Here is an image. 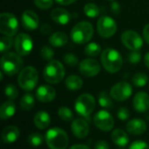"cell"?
Listing matches in <instances>:
<instances>
[{"mask_svg":"<svg viewBox=\"0 0 149 149\" xmlns=\"http://www.w3.org/2000/svg\"><path fill=\"white\" fill-rule=\"evenodd\" d=\"M44 137L39 133H32L28 137V143L32 147H38L42 144Z\"/></svg>","mask_w":149,"mask_h":149,"instance_id":"cell-33","label":"cell"},{"mask_svg":"<svg viewBox=\"0 0 149 149\" xmlns=\"http://www.w3.org/2000/svg\"><path fill=\"white\" fill-rule=\"evenodd\" d=\"M52 19L61 25L67 24L71 20V14L68 10L63 8H55L51 12Z\"/></svg>","mask_w":149,"mask_h":149,"instance_id":"cell-20","label":"cell"},{"mask_svg":"<svg viewBox=\"0 0 149 149\" xmlns=\"http://www.w3.org/2000/svg\"><path fill=\"white\" fill-rule=\"evenodd\" d=\"M84 12L88 17H97L100 15V8L93 3H88L84 6Z\"/></svg>","mask_w":149,"mask_h":149,"instance_id":"cell-29","label":"cell"},{"mask_svg":"<svg viewBox=\"0 0 149 149\" xmlns=\"http://www.w3.org/2000/svg\"><path fill=\"white\" fill-rule=\"evenodd\" d=\"M80 73L87 78L94 77L100 72V63L93 58H86L82 60L79 65Z\"/></svg>","mask_w":149,"mask_h":149,"instance_id":"cell-14","label":"cell"},{"mask_svg":"<svg viewBox=\"0 0 149 149\" xmlns=\"http://www.w3.org/2000/svg\"><path fill=\"white\" fill-rule=\"evenodd\" d=\"M134 107L138 113H145L149 109V95L145 92H139L134 98Z\"/></svg>","mask_w":149,"mask_h":149,"instance_id":"cell-19","label":"cell"},{"mask_svg":"<svg viewBox=\"0 0 149 149\" xmlns=\"http://www.w3.org/2000/svg\"><path fill=\"white\" fill-rule=\"evenodd\" d=\"M40 55L43 59H45L46 61H52V59L54 56V51L51 47L45 45L41 48Z\"/></svg>","mask_w":149,"mask_h":149,"instance_id":"cell-36","label":"cell"},{"mask_svg":"<svg viewBox=\"0 0 149 149\" xmlns=\"http://www.w3.org/2000/svg\"><path fill=\"white\" fill-rule=\"evenodd\" d=\"M65 74V70L61 62L58 60L50 61L45 67L43 72V77L45 80L49 84L60 83Z\"/></svg>","mask_w":149,"mask_h":149,"instance_id":"cell-5","label":"cell"},{"mask_svg":"<svg viewBox=\"0 0 149 149\" xmlns=\"http://www.w3.org/2000/svg\"><path fill=\"white\" fill-rule=\"evenodd\" d=\"M83 86V80L77 75H70L65 79V86L71 91L79 90Z\"/></svg>","mask_w":149,"mask_h":149,"instance_id":"cell-26","label":"cell"},{"mask_svg":"<svg viewBox=\"0 0 149 149\" xmlns=\"http://www.w3.org/2000/svg\"><path fill=\"white\" fill-rule=\"evenodd\" d=\"M143 36L145 40L147 41V43L149 45V24L147 25H145L144 30H143Z\"/></svg>","mask_w":149,"mask_h":149,"instance_id":"cell-45","label":"cell"},{"mask_svg":"<svg viewBox=\"0 0 149 149\" xmlns=\"http://www.w3.org/2000/svg\"><path fill=\"white\" fill-rule=\"evenodd\" d=\"M35 5L42 10H48L53 5V0H34Z\"/></svg>","mask_w":149,"mask_h":149,"instance_id":"cell-38","label":"cell"},{"mask_svg":"<svg viewBox=\"0 0 149 149\" xmlns=\"http://www.w3.org/2000/svg\"><path fill=\"white\" fill-rule=\"evenodd\" d=\"M16 113V106L15 103L9 100L3 102L0 107V118L2 120H8L11 118Z\"/></svg>","mask_w":149,"mask_h":149,"instance_id":"cell-24","label":"cell"},{"mask_svg":"<svg viewBox=\"0 0 149 149\" xmlns=\"http://www.w3.org/2000/svg\"><path fill=\"white\" fill-rule=\"evenodd\" d=\"M96 106L95 99L89 93H84L78 97L75 101V111L82 117H88L93 112Z\"/></svg>","mask_w":149,"mask_h":149,"instance_id":"cell-7","label":"cell"},{"mask_svg":"<svg viewBox=\"0 0 149 149\" xmlns=\"http://www.w3.org/2000/svg\"><path fill=\"white\" fill-rule=\"evenodd\" d=\"M69 149H90L89 147L83 145V144H77V145H73L72 147H71Z\"/></svg>","mask_w":149,"mask_h":149,"instance_id":"cell-47","label":"cell"},{"mask_svg":"<svg viewBox=\"0 0 149 149\" xmlns=\"http://www.w3.org/2000/svg\"><path fill=\"white\" fill-rule=\"evenodd\" d=\"M36 98L43 103L51 102L56 98V91L52 86L47 85L40 86L36 91Z\"/></svg>","mask_w":149,"mask_h":149,"instance_id":"cell-16","label":"cell"},{"mask_svg":"<svg viewBox=\"0 0 149 149\" xmlns=\"http://www.w3.org/2000/svg\"><path fill=\"white\" fill-rule=\"evenodd\" d=\"M45 142L50 149H66L69 138L65 131L59 127H52L45 134Z\"/></svg>","mask_w":149,"mask_h":149,"instance_id":"cell-2","label":"cell"},{"mask_svg":"<svg viewBox=\"0 0 149 149\" xmlns=\"http://www.w3.org/2000/svg\"><path fill=\"white\" fill-rule=\"evenodd\" d=\"M20 132L19 129L15 126H8L6 127L1 134L2 141L6 144L14 143L19 137Z\"/></svg>","mask_w":149,"mask_h":149,"instance_id":"cell-21","label":"cell"},{"mask_svg":"<svg viewBox=\"0 0 149 149\" xmlns=\"http://www.w3.org/2000/svg\"><path fill=\"white\" fill-rule=\"evenodd\" d=\"M76 0H56V2L61 5H69L75 2Z\"/></svg>","mask_w":149,"mask_h":149,"instance_id":"cell-46","label":"cell"},{"mask_svg":"<svg viewBox=\"0 0 149 149\" xmlns=\"http://www.w3.org/2000/svg\"><path fill=\"white\" fill-rule=\"evenodd\" d=\"M97 31L100 37L104 38H111L117 31V24L115 20L111 17L103 16L98 20Z\"/></svg>","mask_w":149,"mask_h":149,"instance_id":"cell-9","label":"cell"},{"mask_svg":"<svg viewBox=\"0 0 149 149\" xmlns=\"http://www.w3.org/2000/svg\"><path fill=\"white\" fill-rule=\"evenodd\" d=\"M89 125L82 119H76L72 122V131L74 136L79 139L86 138L89 134Z\"/></svg>","mask_w":149,"mask_h":149,"instance_id":"cell-17","label":"cell"},{"mask_svg":"<svg viewBox=\"0 0 149 149\" xmlns=\"http://www.w3.org/2000/svg\"><path fill=\"white\" fill-rule=\"evenodd\" d=\"M65 63L69 66H75L79 64V58L78 57L73 53H67L64 57Z\"/></svg>","mask_w":149,"mask_h":149,"instance_id":"cell-37","label":"cell"},{"mask_svg":"<svg viewBox=\"0 0 149 149\" xmlns=\"http://www.w3.org/2000/svg\"><path fill=\"white\" fill-rule=\"evenodd\" d=\"M94 149H109V145L105 141H99L95 143Z\"/></svg>","mask_w":149,"mask_h":149,"instance_id":"cell-43","label":"cell"},{"mask_svg":"<svg viewBox=\"0 0 149 149\" xmlns=\"http://www.w3.org/2000/svg\"><path fill=\"white\" fill-rule=\"evenodd\" d=\"M24 61L21 56L16 52H7L1 58V69L3 73L8 76H13L17 73L22 66Z\"/></svg>","mask_w":149,"mask_h":149,"instance_id":"cell-4","label":"cell"},{"mask_svg":"<svg viewBox=\"0 0 149 149\" xmlns=\"http://www.w3.org/2000/svg\"><path fill=\"white\" fill-rule=\"evenodd\" d=\"M35 105V100L34 96L31 93H25L20 100L19 106L22 110L24 111H29L33 108Z\"/></svg>","mask_w":149,"mask_h":149,"instance_id":"cell-27","label":"cell"},{"mask_svg":"<svg viewBox=\"0 0 149 149\" xmlns=\"http://www.w3.org/2000/svg\"><path fill=\"white\" fill-rule=\"evenodd\" d=\"M40 31L44 35H48L52 32V27L48 24H43L40 27Z\"/></svg>","mask_w":149,"mask_h":149,"instance_id":"cell-44","label":"cell"},{"mask_svg":"<svg viewBox=\"0 0 149 149\" xmlns=\"http://www.w3.org/2000/svg\"><path fill=\"white\" fill-rule=\"evenodd\" d=\"M18 21L10 12H3L0 15V31L5 36L13 37L18 31Z\"/></svg>","mask_w":149,"mask_h":149,"instance_id":"cell-8","label":"cell"},{"mask_svg":"<svg viewBox=\"0 0 149 149\" xmlns=\"http://www.w3.org/2000/svg\"><path fill=\"white\" fill-rule=\"evenodd\" d=\"M101 63L104 68L110 73L119 72L123 65V58L121 54L113 48H107L101 53Z\"/></svg>","mask_w":149,"mask_h":149,"instance_id":"cell-1","label":"cell"},{"mask_svg":"<svg viewBox=\"0 0 149 149\" xmlns=\"http://www.w3.org/2000/svg\"><path fill=\"white\" fill-rule=\"evenodd\" d=\"M33 123H34L35 127H38V129H41V130L46 129L51 124L50 114L45 111H39L34 116Z\"/></svg>","mask_w":149,"mask_h":149,"instance_id":"cell-22","label":"cell"},{"mask_svg":"<svg viewBox=\"0 0 149 149\" xmlns=\"http://www.w3.org/2000/svg\"><path fill=\"white\" fill-rule=\"evenodd\" d=\"M4 93L10 100H16L18 96V90L13 84H8L4 88Z\"/></svg>","mask_w":149,"mask_h":149,"instance_id":"cell-34","label":"cell"},{"mask_svg":"<svg viewBox=\"0 0 149 149\" xmlns=\"http://www.w3.org/2000/svg\"><path fill=\"white\" fill-rule=\"evenodd\" d=\"M93 36V24L87 21H81L76 24L71 31L72 40L79 45L89 42Z\"/></svg>","mask_w":149,"mask_h":149,"instance_id":"cell-3","label":"cell"},{"mask_svg":"<svg viewBox=\"0 0 149 149\" xmlns=\"http://www.w3.org/2000/svg\"><path fill=\"white\" fill-rule=\"evenodd\" d=\"M111 10L113 13V15H118L120 12V5L119 3L113 1L111 3Z\"/></svg>","mask_w":149,"mask_h":149,"instance_id":"cell-42","label":"cell"},{"mask_svg":"<svg viewBox=\"0 0 149 149\" xmlns=\"http://www.w3.org/2000/svg\"><path fill=\"white\" fill-rule=\"evenodd\" d=\"M58 114L59 118L65 122L71 121L73 118V113H72V110L70 108H68L67 107H61L58 111Z\"/></svg>","mask_w":149,"mask_h":149,"instance_id":"cell-32","label":"cell"},{"mask_svg":"<svg viewBox=\"0 0 149 149\" xmlns=\"http://www.w3.org/2000/svg\"><path fill=\"white\" fill-rule=\"evenodd\" d=\"M129 149H149V146L145 141H135L130 145Z\"/></svg>","mask_w":149,"mask_h":149,"instance_id":"cell-41","label":"cell"},{"mask_svg":"<svg viewBox=\"0 0 149 149\" xmlns=\"http://www.w3.org/2000/svg\"><path fill=\"white\" fill-rule=\"evenodd\" d=\"M12 44H13V40L11 37H8V36L2 37L0 38V52L3 53L9 51L11 48Z\"/></svg>","mask_w":149,"mask_h":149,"instance_id":"cell-35","label":"cell"},{"mask_svg":"<svg viewBox=\"0 0 149 149\" xmlns=\"http://www.w3.org/2000/svg\"><path fill=\"white\" fill-rule=\"evenodd\" d=\"M113 143L118 147H126L129 143V137L127 134L122 129H115L113 131L111 135Z\"/></svg>","mask_w":149,"mask_h":149,"instance_id":"cell-23","label":"cell"},{"mask_svg":"<svg viewBox=\"0 0 149 149\" xmlns=\"http://www.w3.org/2000/svg\"><path fill=\"white\" fill-rule=\"evenodd\" d=\"M21 23L24 29L34 31L39 26V18L33 10H26L21 16Z\"/></svg>","mask_w":149,"mask_h":149,"instance_id":"cell-15","label":"cell"},{"mask_svg":"<svg viewBox=\"0 0 149 149\" xmlns=\"http://www.w3.org/2000/svg\"><path fill=\"white\" fill-rule=\"evenodd\" d=\"M148 77L144 72H138L133 77V84L136 87H143L147 85Z\"/></svg>","mask_w":149,"mask_h":149,"instance_id":"cell-31","label":"cell"},{"mask_svg":"<svg viewBox=\"0 0 149 149\" xmlns=\"http://www.w3.org/2000/svg\"><path fill=\"white\" fill-rule=\"evenodd\" d=\"M123 45L131 51H139L143 45V39L140 34L134 31H126L121 35Z\"/></svg>","mask_w":149,"mask_h":149,"instance_id":"cell-12","label":"cell"},{"mask_svg":"<svg viewBox=\"0 0 149 149\" xmlns=\"http://www.w3.org/2000/svg\"><path fill=\"white\" fill-rule=\"evenodd\" d=\"M111 95L108 94L107 92L106 91H102L100 94H99V103L100 105V107L107 108V109H111L113 107V103L111 99Z\"/></svg>","mask_w":149,"mask_h":149,"instance_id":"cell-28","label":"cell"},{"mask_svg":"<svg viewBox=\"0 0 149 149\" xmlns=\"http://www.w3.org/2000/svg\"><path fill=\"white\" fill-rule=\"evenodd\" d=\"M132 93V86L127 81H121L111 88L110 95L116 101H125L131 97Z\"/></svg>","mask_w":149,"mask_h":149,"instance_id":"cell-10","label":"cell"},{"mask_svg":"<svg viewBox=\"0 0 149 149\" xmlns=\"http://www.w3.org/2000/svg\"><path fill=\"white\" fill-rule=\"evenodd\" d=\"M38 81V71L32 66H26L21 70L17 77V83L19 86L24 91L33 90Z\"/></svg>","mask_w":149,"mask_h":149,"instance_id":"cell-6","label":"cell"},{"mask_svg":"<svg viewBox=\"0 0 149 149\" xmlns=\"http://www.w3.org/2000/svg\"><path fill=\"white\" fill-rule=\"evenodd\" d=\"M144 63H145L146 66L149 69V52H148L144 57Z\"/></svg>","mask_w":149,"mask_h":149,"instance_id":"cell-48","label":"cell"},{"mask_svg":"<svg viewBox=\"0 0 149 149\" xmlns=\"http://www.w3.org/2000/svg\"><path fill=\"white\" fill-rule=\"evenodd\" d=\"M108 1H113V0H108Z\"/></svg>","mask_w":149,"mask_h":149,"instance_id":"cell-49","label":"cell"},{"mask_svg":"<svg viewBox=\"0 0 149 149\" xmlns=\"http://www.w3.org/2000/svg\"><path fill=\"white\" fill-rule=\"evenodd\" d=\"M68 42V36L65 32L58 31L49 37V43L53 47H61Z\"/></svg>","mask_w":149,"mask_h":149,"instance_id":"cell-25","label":"cell"},{"mask_svg":"<svg viewBox=\"0 0 149 149\" xmlns=\"http://www.w3.org/2000/svg\"><path fill=\"white\" fill-rule=\"evenodd\" d=\"M127 131L133 135H141L147 131V124L141 119H133L126 125Z\"/></svg>","mask_w":149,"mask_h":149,"instance_id":"cell-18","label":"cell"},{"mask_svg":"<svg viewBox=\"0 0 149 149\" xmlns=\"http://www.w3.org/2000/svg\"><path fill=\"white\" fill-rule=\"evenodd\" d=\"M101 52V46L96 43H89L85 48V53L90 57H97Z\"/></svg>","mask_w":149,"mask_h":149,"instance_id":"cell-30","label":"cell"},{"mask_svg":"<svg viewBox=\"0 0 149 149\" xmlns=\"http://www.w3.org/2000/svg\"><path fill=\"white\" fill-rule=\"evenodd\" d=\"M127 59L131 64H137L141 59V54L138 51H132V52L128 54Z\"/></svg>","mask_w":149,"mask_h":149,"instance_id":"cell-39","label":"cell"},{"mask_svg":"<svg viewBox=\"0 0 149 149\" xmlns=\"http://www.w3.org/2000/svg\"><path fill=\"white\" fill-rule=\"evenodd\" d=\"M117 117L120 120H127L130 118V112L127 107H120L117 112Z\"/></svg>","mask_w":149,"mask_h":149,"instance_id":"cell-40","label":"cell"},{"mask_svg":"<svg viewBox=\"0 0 149 149\" xmlns=\"http://www.w3.org/2000/svg\"><path fill=\"white\" fill-rule=\"evenodd\" d=\"M14 45L17 53H18L20 56L29 55L33 48V42L31 38L25 33H19L17 35Z\"/></svg>","mask_w":149,"mask_h":149,"instance_id":"cell-13","label":"cell"},{"mask_svg":"<svg viewBox=\"0 0 149 149\" xmlns=\"http://www.w3.org/2000/svg\"><path fill=\"white\" fill-rule=\"evenodd\" d=\"M93 123L100 130L103 132H109L113 128L114 120L111 113L106 110L99 111L93 118Z\"/></svg>","mask_w":149,"mask_h":149,"instance_id":"cell-11","label":"cell"}]
</instances>
